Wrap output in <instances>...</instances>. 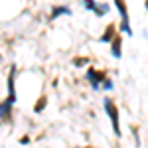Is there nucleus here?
<instances>
[{"mask_svg":"<svg viewBox=\"0 0 148 148\" xmlns=\"http://www.w3.org/2000/svg\"><path fill=\"white\" fill-rule=\"evenodd\" d=\"M46 105H47V99H46V97H42V99L38 101V105H36V107H34V111H36V113H42Z\"/></svg>","mask_w":148,"mask_h":148,"instance_id":"1a4fd4ad","label":"nucleus"},{"mask_svg":"<svg viewBox=\"0 0 148 148\" xmlns=\"http://www.w3.org/2000/svg\"><path fill=\"white\" fill-rule=\"evenodd\" d=\"M121 47H123V38H119V36H114L113 40H111V56L114 59H119V57L123 56V51H121Z\"/></svg>","mask_w":148,"mask_h":148,"instance_id":"39448f33","label":"nucleus"},{"mask_svg":"<svg viewBox=\"0 0 148 148\" xmlns=\"http://www.w3.org/2000/svg\"><path fill=\"white\" fill-rule=\"evenodd\" d=\"M87 61H89L87 57H75V59H73V65H77V67H81V65H85Z\"/></svg>","mask_w":148,"mask_h":148,"instance_id":"f8f14e48","label":"nucleus"},{"mask_svg":"<svg viewBox=\"0 0 148 148\" xmlns=\"http://www.w3.org/2000/svg\"><path fill=\"white\" fill-rule=\"evenodd\" d=\"M114 6H116V10L121 14V26H119V30L121 32H125L126 36H132V28H130V22H128V10H126V2L125 0H114Z\"/></svg>","mask_w":148,"mask_h":148,"instance_id":"f257e3e1","label":"nucleus"},{"mask_svg":"<svg viewBox=\"0 0 148 148\" xmlns=\"http://www.w3.org/2000/svg\"><path fill=\"white\" fill-rule=\"evenodd\" d=\"M114 36H116V24H109V26L105 28L103 36L99 38V42H101V44H111V40H113Z\"/></svg>","mask_w":148,"mask_h":148,"instance_id":"20e7f679","label":"nucleus"},{"mask_svg":"<svg viewBox=\"0 0 148 148\" xmlns=\"http://www.w3.org/2000/svg\"><path fill=\"white\" fill-rule=\"evenodd\" d=\"M57 16H71V8L69 6H53L51 14H49V20H56Z\"/></svg>","mask_w":148,"mask_h":148,"instance_id":"423d86ee","label":"nucleus"},{"mask_svg":"<svg viewBox=\"0 0 148 148\" xmlns=\"http://www.w3.org/2000/svg\"><path fill=\"white\" fill-rule=\"evenodd\" d=\"M16 103H12L10 99H6V101L0 103V119H8L12 113V107H14Z\"/></svg>","mask_w":148,"mask_h":148,"instance_id":"0eeeda50","label":"nucleus"},{"mask_svg":"<svg viewBox=\"0 0 148 148\" xmlns=\"http://www.w3.org/2000/svg\"><path fill=\"white\" fill-rule=\"evenodd\" d=\"M107 75H105V71H97V69H87V73H85V79L91 83L93 91H99V85L103 83V79H105Z\"/></svg>","mask_w":148,"mask_h":148,"instance_id":"7ed1b4c3","label":"nucleus"},{"mask_svg":"<svg viewBox=\"0 0 148 148\" xmlns=\"http://www.w3.org/2000/svg\"><path fill=\"white\" fill-rule=\"evenodd\" d=\"M111 10V6H109V2H103V4H97V8H95V16H105L107 12Z\"/></svg>","mask_w":148,"mask_h":148,"instance_id":"6e6552de","label":"nucleus"},{"mask_svg":"<svg viewBox=\"0 0 148 148\" xmlns=\"http://www.w3.org/2000/svg\"><path fill=\"white\" fill-rule=\"evenodd\" d=\"M103 89H105V91H111V89H113V81L109 79V77L103 79Z\"/></svg>","mask_w":148,"mask_h":148,"instance_id":"9b49d317","label":"nucleus"},{"mask_svg":"<svg viewBox=\"0 0 148 148\" xmlns=\"http://www.w3.org/2000/svg\"><path fill=\"white\" fill-rule=\"evenodd\" d=\"M83 6H85L89 12H95V8H97V2H95V0H83Z\"/></svg>","mask_w":148,"mask_h":148,"instance_id":"9d476101","label":"nucleus"},{"mask_svg":"<svg viewBox=\"0 0 148 148\" xmlns=\"http://www.w3.org/2000/svg\"><path fill=\"white\" fill-rule=\"evenodd\" d=\"M105 111L107 114L111 116V123H113V128H114V134L116 136H121V125H119V109H116V105H114L111 99H105Z\"/></svg>","mask_w":148,"mask_h":148,"instance_id":"f03ea898","label":"nucleus"}]
</instances>
